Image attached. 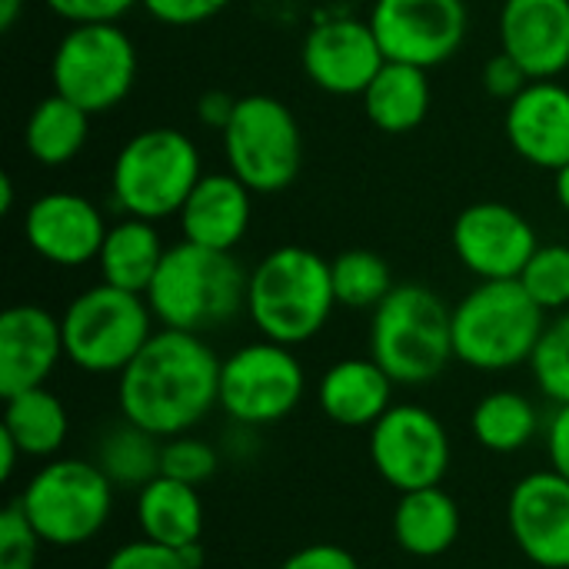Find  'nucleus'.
Here are the masks:
<instances>
[{
  "label": "nucleus",
  "instance_id": "nucleus-26",
  "mask_svg": "<svg viewBox=\"0 0 569 569\" xmlns=\"http://www.w3.org/2000/svg\"><path fill=\"white\" fill-rule=\"evenodd\" d=\"M367 120L383 133H410L430 113V80L423 67L387 60L363 90Z\"/></svg>",
  "mask_w": 569,
  "mask_h": 569
},
{
  "label": "nucleus",
  "instance_id": "nucleus-24",
  "mask_svg": "<svg viewBox=\"0 0 569 569\" xmlns=\"http://www.w3.org/2000/svg\"><path fill=\"white\" fill-rule=\"evenodd\" d=\"M137 523L143 540L170 550H187L203 537V503L197 487L157 477L137 490Z\"/></svg>",
  "mask_w": 569,
  "mask_h": 569
},
{
  "label": "nucleus",
  "instance_id": "nucleus-1",
  "mask_svg": "<svg viewBox=\"0 0 569 569\" xmlns=\"http://www.w3.org/2000/svg\"><path fill=\"white\" fill-rule=\"evenodd\" d=\"M120 417L170 440L220 407V357L200 333L160 327L117 377Z\"/></svg>",
  "mask_w": 569,
  "mask_h": 569
},
{
  "label": "nucleus",
  "instance_id": "nucleus-44",
  "mask_svg": "<svg viewBox=\"0 0 569 569\" xmlns=\"http://www.w3.org/2000/svg\"><path fill=\"white\" fill-rule=\"evenodd\" d=\"M20 10H23V0H0V30H13V23L20 20Z\"/></svg>",
  "mask_w": 569,
  "mask_h": 569
},
{
  "label": "nucleus",
  "instance_id": "nucleus-33",
  "mask_svg": "<svg viewBox=\"0 0 569 569\" xmlns=\"http://www.w3.org/2000/svg\"><path fill=\"white\" fill-rule=\"evenodd\" d=\"M530 370L543 397L569 403V310L543 327V337L530 357Z\"/></svg>",
  "mask_w": 569,
  "mask_h": 569
},
{
  "label": "nucleus",
  "instance_id": "nucleus-39",
  "mask_svg": "<svg viewBox=\"0 0 569 569\" xmlns=\"http://www.w3.org/2000/svg\"><path fill=\"white\" fill-rule=\"evenodd\" d=\"M533 83V77L523 70V63L517 60V57H510L507 50H500L497 57H490L487 60V67H483V87H487V93L490 97H497V100H513V97H520L527 87Z\"/></svg>",
  "mask_w": 569,
  "mask_h": 569
},
{
  "label": "nucleus",
  "instance_id": "nucleus-10",
  "mask_svg": "<svg viewBox=\"0 0 569 569\" xmlns=\"http://www.w3.org/2000/svg\"><path fill=\"white\" fill-rule=\"evenodd\" d=\"M53 90L90 117L113 110L137 83V47L117 23L70 27L50 60Z\"/></svg>",
  "mask_w": 569,
  "mask_h": 569
},
{
  "label": "nucleus",
  "instance_id": "nucleus-45",
  "mask_svg": "<svg viewBox=\"0 0 569 569\" xmlns=\"http://www.w3.org/2000/svg\"><path fill=\"white\" fill-rule=\"evenodd\" d=\"M0 213H3V217L13 213V177H10V173L0 177Z\"/></svg>",
  "mask_w": 569,
  "mask_h": 569
},
{
  "label": "nucleus",
  "instance_id": "nucleus-20",
  "mask_svg": "<svg viewBox=\"0 0 569 569\" xmlns=\"http://www.w3.org/2000/svg\"><path fill=\"white\" fill-rule=\"evenodd\" d=\"M500 47L533 80H553L569 67V0H503Z\"/></svg>",
  "mask_w": 569,
  "mask_h": 569
},
{
  "label": "nucleus",
  "instance_id": "nucleus-7",
  "mask_svg": "<svg viewBox=\"0 0 569 569\" xmlns=\"http://www.w3.org/2000/svg\"><path fill=\"white\" fill-rule=\"evenodd\" d=\"M153 320L157 317L143 293H130L100 280L97 287L77 293L60 313L67 360L83 373L120 377L157 333Z\"/></svg>",
  "mask_w": 569,
  "mask_h": 569
},
{
  "label": "nucleus",
  "instance_id": "nucleus-41",
  "mask_svg": "<svg viewBox=\"0 0 569 569\" xmlns=\"http://www.w3.org/2000/svg\"><path fill=\"white\" fill-rule=\"evenodd\" d=\"M547 460L553 473L569 480V403H557L547 423Z\"/></svg>",
  "mask_w": 569,
  "mask_h": 569
},
{
  "label": "nucleus",
  "instance_id": "nucleus-12",
  "mask_svg": "<svg viewBox=\"0 0 569 569\" xmlns=\"http://www.w3.org/2000/svg\"><path fill=\"white\" fill-rule=\"evenodd\" d=\"M370 460L387 487L413 493L443 483L453 450L437 413L420 403H393L370 427Z\"/></svg>",
  "mask_w": 569,
  "mask_h": 569
},
{
  "label": "nucleus",
  "instance_id": "nucleus-28",
  "mask_svg": "<svg viewBox=\"0 0 569 569\" xmlns=\"http://www.w3.org/2000/svg\"><path fill=\"white\" fill-rule=\"evenodd\" d=\"M0 430L20 447L23 457L50 460L67 443L70 417L57 393H50L47 387H37V390L3 400V427Z\"/></svg>",
  "mask_w": 569,
  "mask_h": 569
},
{
  "label": "nucleus",
  "instance_id": "nucleus-6",
  "mask_svg": "<svg viewBox=\"0 0 569 569\" xmlns=\"http://www.w3.org/2000/svg\"><path fill=\"white\" fill-rule=\"evenodd\" d=\"M200 150L177 127H150L133 133L110 170L113 207L123 217L167 220L180 213L200 183Z\"/></svg>",
  "mask_w": 569,
  "mask_h": 569
},
{
  "label": "nucleus",
  "instance_id": "nucleus-13",
  "mask_svg": "<svg viewBox=\"0 0 569 569\" xmlns=\"http://www.w3.org/2000/svg\"><path fill=\"white\" fill-rule=\"evenodd\" d=\"M370 27L387 60L433 70L463 47L470 13L463 0H377Z\"/></svg>",
  "mask_w": 569,
  "mask_h": 569
},
{
  "label": "nucleus",
  "instance_id": "nucleus-4",
  "mask_svg": "<svg viewBox=\"0 0 569 569\" xmlns=\"http://www.w3.org/2000/svg\"><path fill=\"white\" fill-rule=\"evenodd\" d=\"M547 327V310L520 280H480L453 307V357L480 373L530 363Z\"/></svg>",
  "mask_w": 569,
  "mask_h": 569
},
{
  "label": "nucleus",
  "instance_id": "nucleus-37",
  "mask_svg": "<svg viewBox=\"0 0 569 569\" xmlns=\"http://www.w3.org/2000/svg\"><path fill=\"white\" fill-rule=\"evenodd\" d=\"M140 7L167 27H197L227 10L230 0H140Z\"/></svg>",
  "mask_w": 569,
  "mask_h": 569
},
{
  "label": "nucleus",
  "instance_id": "nucleus-32",
  "mask_svg": "<svg viewBox=\"0 0 569 569\" xmlns=\"http://www.w3.org/2000/svg\"><path fill=\"white\" fill-rule=\"evenodd\" d=\"M520 287L533 297L540 310H567L569 307V247L563 243H540L523 273L517 277Z\"/></svg>",
  "mask_w": 569,
  "mask_h": 569
},
{
  "label": "nucleus",
  "instance_id": "nucleus-38",
  "mask_svg": "<svg viewBox=\"0 0 569 569\" xmlns=\"http://www.w3.org/2000/svg\"><path fill=\"white\" fill-rule=\"evenodd\" d=\"M43 3L67 23L80 27V23H117L140 0H43Z\"/></svg>",
  "mask_w": 569,
  "mask_h": 569
},
{
  "label": "nucleus",
  "instance_id": "nucleus-42",
  "mask_svg": "<svg viewBox=\"0 0 569 569\" xmlns=\"http://www.w3.org/2000/svg\"><path fill=\"white\" fill-rule=\"evenodd\" d=\"M237 100H240V97H230V93H223V90H207V93L200 97V103H197L200 123L223 133L227 123H230V117H233V110H237Z\"/></svg>",
  "mask_w": 569,
  "mask_h": 569
},
{
  "label": "nucleus",
  "instance_id": "nucleus-15",
  "mask_svg": "<svg viewBox=\"0 0 569 569\" xmlns=\"http://www.w3.org/2000/svg\"><path fill=\"white\" fill-rule=\"evenodd\" d=\"M300 60L307 80L333 97H363V90L387 63L370 20L353 17L320 20L307 33Z\"/></svg>",
  "mask_w": 569,
  "mask_h": 569
},
{
  "label": "nucleus",
  "instance_id": "nucleus-36",
  "mask_svg": "<svg viewBox=\"0 0 569 569\" xmlns=\"http://www.w3.org/2000/svg\"><path fill=\"white\" fill-rule=\"evenodd\" d=\"M103 569H187L180 550H170V547H160L153 540H133V543H123L117 547Z\"/></svg>",
  "mask_w": 569,
  "mask_h": 569
},
{
  "label": "nucleus",
  "instance_id": "nucleus-18",
  "mask_svg": "<svg viewBox=\"0 0 569 569\" xmlns=\"http://www.w3.org/2000/svg\"><path fill=\"white\" fill-rule=\"evenodd\" d=\"M67 360L60 317L37 303H17L0 317V397L47 387L57 363Z\"/></svg>",
  "mask_w": 569,
  "mask_h": 569
},
{
  "label": "nucleus",
  "instance_id": "nucleus-2",
  "mask_svg": "<svg viewBox=\"0 0 569 569\" xmlns=\"http://www.w3.org/2000/svg\"><path fill=\"white\" fill-rule=\"evenodd\" d=\"M247 280L250 270H243L233 253L180 240L167 247L147 303L160 327L203 337L247 310Z\"/></svg>",
  "mask_w": 569,
  "mask_h": 569
},
{
  "label": "nucleus",
  "instance_id": "nucleus-8",
  "mask_svg": "<svg viewBox=\"0 0 569 569\" xmlns=\"http://www.w3.org/2000/svg\"><path fill=\"white\" fill-rule=\"evenodd\" d=\"M113 483L97 463L50 460L17 497L43 547L70 550L90 543L113 513Z\"/></svg>",
  "mask_w": 569,
  "mask_h": 569
},
{
  "label": "nucleus",
  "instance_id": "nucleus-3",
  "mask_svg": "<svg viewBox=\"0 0 569 569\" xmlns=\"http://www.w3.org/2000/svg\"><path fill=\"white\" fill-rule=\"evenodd\" d=\"M333 307L330 260L307 247H277L250 270L247 317L263 340L300 347L327 327Z\"/></svg>",
  "mask_w": 569,
  "mask_h": 569
},
{
  "label": "nucleus",
  "instance_id": "nucleus-11",
  "mask_svg": "<svg viewBox=\"0 0 569 569\" xmlns=\"http://www.w3.org/2000/svg\"><path fill=\"white\" fill-rule=\"evenodd\" d=\"M307 393V373L293 347L257 340L220 360V410L237 427L287 420Z\"/></svg>",
  "mask_w": 569,
  "mask_h": 569
},
{
  "label": "nucleus",
  "instance_id": "nucleus-16",
  "mask_svg": "<svg viewBox=\"0 0 569 569\" xmlns=\"http://www.w3.org/2000/svg\"><path fill=\"white\" fill-rule=\"evenodd\" d=\"M507 523L520 553L543 569H569V480L553 470L523 477L507 500Z\"/></svg>",
  "mask_w": 569,
  "mask_h": 569
},
{
  "label": "nucleus",
  "instance_id": "nucleus-29",
  "mask_svg": "<svg viewBox=\"0 0 569 569\" xmlns=\"http://www.w3.org/2000/svg\"><path fill=\"white\" fill-rule=\"evenodd\" d=\"M537 430L540 413L533 400L517 390H493L470 413V433L490 453H517L537 437Z\"/></svg>",
  "mask_w": 569,
  "mask_h": 569
},
{
  "label": "nucleus",
  "instance_id": "nucleus-22",
  "mask_svg": "<svg viewBox=\"0 0 569 569\" xmlns=\"http://www.w3.org/2000/svg\"><path fill=\"white\" fill-rule=\"evenodd\" d=\"M393 377L373 357L333 363L320 380V410L350 430L373 427L393 407Z\"/></svg>",
  "mask_w": 569,
  "mask_h": 569
},
{
  "label": "nucleus",
  "instance_id": "nucleus-35",
  "mask_svg": "<svg viewBox=\"0 0 569 569\" xmlns=\"http://www.w3.org/2000/svg\"><path fill=\"white\" fill-rule=\"evenodd\" d=\"M40 547H43V540L30 527L20 503L13 500L0 513V569H33Z\"/></svg>",
  "mask_w": 569,
  "mask_h": 569
},
{
  "label": "nucleus",
  "instance_id": "nucleus-23",
  "mask_svg": "<svg viewBox=\"0 0 569 569\" xmlns=\"http://www.w3.org/2000/svg\"><path fill=\"white\" fill-rule=\"evenodd\" d=\"M460 537V507L443 487L400 493L393 510V540L417 560H433L453 550Z\"/></svg>",
  "mask_w": 569,
  "mask_h": 569
},
{
  "label": "nucleus",
  "instance_id": "nucleus-27",
  "mask_svg": "<svg viewBox=\"0 0 569 569\" xmlns=\"http://www.w3.org/2000/svg\"><path fill=\"white\" fill-rule=\"evenodd\" d=\"M90 137V113L57 90L37 100L23 123V147L40 167H67Z\"/></svg>",
  "mask_w": 569,
  "mask_h": 569
},
{
  "label": "nucleus",
  "instance_id": "nucleus-19",
  "mask_svg": "<svg viewBox=\"0 0 569 569\" xmlns=\"http://www.w3.org/2000/svg\"><path fill=\"white\" fill-rule=\"evenodd\" d=\"M510 147L540 170H563L569 163V87L557 80H533L507 103Z\"/></svg>",
  "mask_w": 569,
  "mask_h": 569
},
{
  "label": "nucleus",
  "instance_id": "nucleus-34",
  "mask_svg": "<svg viewBox=\"0 0 569 569\" xmlns=\"http://www.w3.org/2000/svg\"><path fill=\"white\" fill-rule=\"evenodd\" d=\"M217 467H220V453L207 440H197L190 433H180V437L163 440L160 477H170V480L200 487V483L213 480Z\"/></svg>",
  "mask_w": 569,
  "mask_h": 569
},
{
  "label": "nucleus",
  "instance_id": "nucleus-14",
  "mask_svg": "<svg viewBox=\"0 0 569 569\" xmlns=\"http://www.w3.org/2000/svg\"><path fill=\"white\" fill-rule=\"evenodd\" d=\"M537 247L533 223L497 200L470 203L453 220V253L477 280H517Z\"/></svg>",
  "mask_w": 569,
  "mask_h": 569
},
{
  "label": "nucleus",
  "instance_id": "nucleus-30",
  "mask_svg": "<svg viewBox=\"0 0 569 569\" xmlns=\"http://www.w3.org/2000/svg\"><path fill=\"white\" fill-rule=\"evenodd\" d=\"M160 457H163V440L123 420L100 440L93 463L107 473L113 487L143 490L150 480L160 477Z\"/></svg>",
  "mask_w": 569,
  "mask_h": 569
},
{
  "label": "nucleus",
  "instance_id": "nucleus-40",
  "mask_svg": "<svg viewBox=\"0 0 569 569\" xmlns=\"http://www.w3.org/2000/svg\"><path fill=\"white\" fill-rule=\"evenodd\" d=\"M280 569H360V563L337 543H310L290 553Z\"/></svg>",
  "mask_w": 569,
  "mask_h": 569
},
{
  "label": "nucleus",
  "instance_id": "nucleus-17",
  "mask_svg": "<svg viewBox=\"0 0 569 569\" xmlns=\"http://www.w3.org/2000/svg\"><path fill=\"white\" fill-rule=\"evenodd\" d=\"M107 230L100 207L70 190L43 193L23 213V237L30 250L53 267H83L97 260Z\"/></svg>",
  "mask_w": 569,
  "mask_h": 569
},
{
  "label": "nucleus",
  "instance_id": "nucleus-31",
  "mask_svg": "<svg viewBox=\"0 0 569 569\" xmlns=\"http://www.w3.org/2000/svg\"><path fill=\"white\" fill-rule=\"evenodd\" d=\"M333 293L337 307L350 310H377L393 293V273L390 263L373 250H347L337 260H330Z\"/></svg>",
  "mask_w": 569,
  "mask_h": 569
},
{
  "label": "nucleus",
  "instance_id": "nucleus-43",
  "mask_svg": "<svg viewBox=\"0 0 569 569\" xmlns=\"http://www.w3.org/2000/svg\"><path fill=\"white\" fill-rule=\"evenodd\" d=\"M23 453H20V447L0 430V480L7 483L10 477H13V470H17V460H20Z\"/></svg>",
  "mask_w": 569,
  "mask_h": 569
},
{
  "label": "nucleus",
  "instance_id": "nucleus-5",
  "mask_svg": "<svg viewBox=\"0 0 569 569\" xmlns=\"http://www.w3.org/2000/svg\"><path fill=\"white\" fill-rule=\"evenodd\" d=\"M370 357L400 387L437 380L453 357V310L423 283H400L373 310Z\"/></svg>",
  "mask_w": 569,
  "mask_h": 569
},
{
  "label": "nucleus",
  "instance_id": "nucleus-9",
  "mask_svg": "<svg viewBox=\"0 0 569 569\" xmlns=\"http://www.w3.org/2000/svg\"><path fill=\"white\" fill-rule=\"evenodd\" d=\"M220 137L227 170L253 193H280L297 180L303 163V133L283 100L267 93L240 97Z\"/></svg>",
  "mask_w": 569,
  "mask_h": 569
},
{
  "label": "nucleus",
  "instance_id": "nucleus-46",
  "mask_svg": "<svg viewBox=\"0 0 569 569\" xmlns=\"http://www.w3.org/2000/svg\"><path fill=\"white\" fill-rule=\"evenodd\" d=\"M557 200H560V207L569 213V163L563 170H557Z\"/></svg>",
  "mask_w": 569,
  "mask_h": 569
},
{
  "label": "nucleus",
  "instance_id": "nucleus-21",
  "mask_svg": "<svg viewBox=\"0 0 569 569\" xmlns=\"http://www.w3.org/2000/svg\"><path fill=\"white\" fill-rule=\"evenodd\" d=\"M177 217H180L183 240L233 253L250 230L253 190L230 170L203 173Z\"/></svg>",
  "mask_w": 569,
  "mask_h": 569
},
{
  "label": "nucleus",
  "instance_id": "nucleus-25",
  "mask_svg": "<svg viewBox=\"0 0 569 569\" xmlns=\"http://www.w3.org/2000/svg\"><path fill=\"white\" fill-rule=\"evenodd\" d=\"M163 240L153 227V220H140V217H123L117 220L100 247L97 267H100V280L130 293H143L150 290L160 263H163Z\"/></svg>",
  "mask_w": 569,
  "mask_h": 569
}]
</instances>
